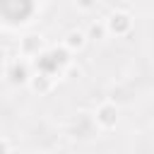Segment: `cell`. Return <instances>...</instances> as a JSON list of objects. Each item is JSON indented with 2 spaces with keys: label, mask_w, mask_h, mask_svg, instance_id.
Listing matches in <instances>:
<instances>
[{
  "label": "cell",
  "mask_w": 154,
  "mask_h": 154,
  "mask_svg": "<svg viewBox=\"0 0 154 154\" xmlns=\"http://www.w3.org/2000/svg\"><path fill=\"white\" fill-rule=\"evenodd\" d=\"M103 24H106L108 34H113V36H128L132 31V14L125 12V10H113L103 19Z\"/></svg>",
  "instance_id": "cell-1"
},
{
  "label": "cell",
  "mask_w": 154,
  "mask_h": 154,
  "mask_svg": "<svg viewBox=\"0 0 154 154\" xmlns=\"http://www.w3.org/2000/svg\"><path fill=\"white\" fill-rule=\"evenodd\" d=\"M94 123H96V128H101V130H113V128L118 125V106H116L113 101L99 103L96 111H94Z\"/></svg>",
  "instance_id": "cell-2"
},
{
  "label": "cell",
  "mask_w": 154,
  "mask_h": 154,
  "mask_svg": "<svg viewBox=\"0 0 154 154\" xmlns=\"http://www.w3.org/2000/svg\"><path fill=\"white\" fill-rule=\"evenodd\" d=\"M5 63H7V51L0 46V67H5Z\"/></svg>",
  "instance_id": "cell-9"
},
{
  "label": "cell",
  "mask_w": 154,
  "mask_h": 154,
  "mask_svg": "<svg viewBox=\"0 0 154 154\" xmlns=\"http://www.w3.org/2000/svg\"><path fill=\"white\" fill-rule=\"evenodd\" d=\"M26 84H29V89L36 91V94H48V91L53 89V77H51L48 72H34Z\"/></svg>",
  "instance_id": "cell-5"
},
{
  "label": "cell",
  "mask_w": 154,
  "mask_h": 154,
  "mask_svg": "<svg viewBox=\"0 0 154 154\" xmlns=\"http://www.w3.org/2000/svg\"><path fill=\"white\" fill-rule=\"evenodd\" d=\"M84 34H87V38H94V41H101V38H106V36H108L103 19H101V22H91V24H89V29H87Z\"/></svg>",
  "instance_id": "cell-7"
},
{
  "label": "cell",
  "mask_w": 154,
  "mask_h": 154,
  "mask_svg": "<svg viewBox=\"0 0 154 154\" xmlns=\"http://www.w3.org/2000/svg\"><path fill=\"white\" fill-rule=\"evenodd\" d=\"M0 154H10V142L5 137H0Z\"/></svg>",
  "instance_id": "cell-8"
},
{
  "label": "cell",
  "mask_w": 154,
  "mask_h": 154,
  "mask_svg": "<svg viewBox=\"0 0 154 154\" xmlns=\"http://www.w3.org/2000/svg\"><path fill=\"white\" fill-rule=\"evenodd\" d=\"M29 77H31V72H29V65L24 60L12 63V67H10V79L12 82H29Z\"/></svg>",
  "instance_id": "cell-6"
},
{
  "label": "cell",
  "mask_w": 154,
  "mask_h": 154,
  "mask_svg": "<svg viewBox=\"0 0 154 154\" xmlns=\"http://www.w3.org/2000/svg\"><path fill=\"white\" fill-rule=\"evenodd\" d=\"M43 51V36L41 34H26L19 38V55L22 58H36Z\"/></svg>",
  "instance_id": "cell-3"
},
{
  "label": "cell",
  "mask_w": 154,
  "mask_h": 154,
  "mask_svg": "<svg viewBox=\"0 0 154 154\" xmlns=\"http://www.w3.org/2000/svg\"><path fill=\"white\" fill-rule=\"evenodd\" d=\"M87 34L82 31V29H70L67 34H65V38H63V46L70 51V53H77V51H82L84 46H87Z\"/></svg>",
  "instance_id": "cell-4"
}]
</instances>
